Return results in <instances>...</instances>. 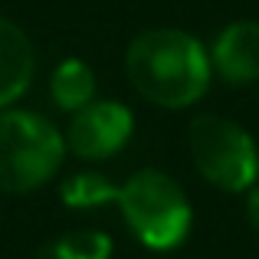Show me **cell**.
<instances>
[{"label": "cell", "instance_id": "8992f818", "mask_svg": "<svg viewBox=\"0 0 259 259\" xmlns=\"http://www.w3.org/2000/svg\"><path fill=\"white\" fill-rule=\"evenodd\" d=\"M213 69L227 82H256L259 79V23L236 20L213 43Z\"/></svg>", "mask_w": 259, "mask_h": 259}, {"label": "cell", "instance_id": "52a82bcc", "mask_svg": "<svg viewBox=\"0 0 259 259\" xmlns=\"http://www.w3.org/2000/svg\"><path fill=\"white\" fill-rule=\"evenodd\" d=\"M33 79V46L17 23L0 17V108L17 102Z\"/></svg>", "mask_w": 259, "mask_h": 259}, {"label": "cell", "instance_id": "6da1fadb", "mask_svg": "<svg viewBox=\"0 0 259 259\" xmlns=\"http://www.w3.org/2000/svg\"><path fill=\"white\" fill-rule=\"evenodd\" d=\"M128 82L141 99L164 108L194 105L210 85V59L190 33L148 30L125 53Z\"/></svg>", "mask_w": 259, "mask_h": 259}, {"label": "cell", "instance_id": "277c9868", "mask_svg": "<svg viewBox=\"0 0 259 259\" xmlns=\"http://www.w3.org/2000/svg\"><path fill=\"white\" fill-rule=\"evenodd\" d=\"M190 158L197 171L220 190H246L259 174V154L246 128L223 115H200L190 121Z\"/></svg>", "mask_w": 259, "mask_h": 259}, {"label": "cell", "instance_id": "30bf717a", "mask_svg": "<svg viewBox=\"0 0 259 259\" xmlns=\"http://www.w3.org/2000/svg\"><path fill=\"white\" fill-rule=\"evenodd\" d=\"M50 253V259H108L112 240L99 230H72L53 243Z\"/></svg>", "mask_w": 259, "mask_h": 259}, {"label": "cell", "instance_id": "8fae6325", "mask_svg": "<svg viewBox=\"0 0 259 259\" xmlns=\"http://www.w3.org/2000/svg\"><path fill=\"white\" fill-rule=\"evenodd\" d=\"M246 217H249V227H253V233L259 236V190H256V194H249V200H246Z\"/></svg>", "mask_w": 259, "mask_h": 259}, {"label": "cell", "instance_id": "9c48e42d", "mask_svg": "<svg viewBox=\"0 0 259 259\" xmlns=\"http://www.w3.org/2000/svg\"><path fill=\"white\" fill-rule=\"evenodd\" d=\"M63 203L76 210H89V207H102V203H118V187L105 181L102 174H72L63 184Z\"/></svg>", "mask_w": 259, "mask_h": 259}, {"label": "cell", "instance_id": "3957f363", "mask_svg": "<svg viewBox=\"0 0 259 259\" xmlns=\"http://www.w3.org/2000/svg\"><path fill=\"white\" fill-rule=\"evenodd\" d=\"M118 207L145 246L174 249L190 230V203L164 171H138L118 187Z\"/></svg>", "mask_w": 259, "mask_h": 259}, {"label": "cell", "instance_id": "5b68a950", "mask_svg": "<svg viewBox=\"0 0 259 259\" xmlns=\"http://www.w3.org/2000/svg\"><path fill=\"white\" fill-rule=\"evenodd\" d=\"M132 112L118 102H89L79 108L66 132V145L79 158H108L132 138Z\"/></svg>", "mask_w": 259, "mask_h": 259}, {"label": "cell", "instance_id": "ba28073f", "mask_svg": "<svg viewBox=\"0 0 259 259\" xmlns=\"http://www.w3.org/2000/svg\"><path fill=\"white\" fill-rule=\"evenodd\" d=\"M50 89H53V99H56L59 108L79 112L95 95V76L82 59H63V63L56 66V72H53Z\"/></svg>", "mask_w": 259, "mask_h": 259}, {"label": "cell", "instance_id": "7a4b0ae2", "mask_svg": "<svg viewBox=\"0 0 259 259\" xmlns=\"http://www.w3.org/2000/svg\"><path fill=\"white\" fill-rule=\"evenodd\" d=\"M66 141L36 112H0V190H36L63 164Z\"/></svg>", "mask_w": 259, "mask_h": 259}]
</instances>
